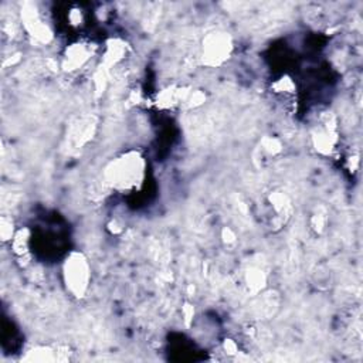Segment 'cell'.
Returning a JSON list of instances; mask_svg holds the SVG:
<instances>
[{
	"label": "cell",
	"instance_id": "1",
	"mask_svg": "<svg viewBox=\"0 0 363 363\" xmlns=\"http://www.w3.org/2000/svg\"><path fill=\"white\" fill-rule=\"evenodd\" d=\"M143 162L138 155H128L119 157L108 169V179L112 184L119 187H129L135 184L142 176Z\"/></svg>",
	"mask_w": 363,
	"mask_h": 363
},
{
	"label": "cell",
	"instance_id": "2",
	"mask_svg": "<svg viewBox=\"0 0 363 363\" xmlns=\"http://www.w3.org/2000/svg\"><path fill=\"white\" fill-rule=\"evenodd\" d=\"M64 277L69 291L77 296H82L89 281V268L86 259L81 254H72L65 262Z\"/></svg>",
	"mask_w": 363,
	"mask_h": 363
},
{
	"label": "cell",
	"instance_id": "3",
	"mask_svg": "<svg viewBox=\"0 0 363 363\" xmlns=\"http://www.w3.org/2000/svg\"><path fill=\"white\" fill-rule=\"evenodd\" d=\"M230 50V40L227 35L224 34H216L211 35L208 43L206 44V58H208L211 61V64H217L220 62L224 55L228 54Z\"/></svg>",
	"mask_w": 363,
	"mask_h": 363
}]
</instances>
